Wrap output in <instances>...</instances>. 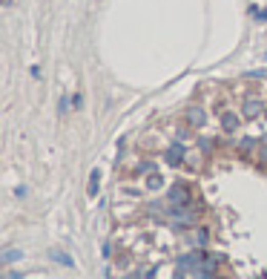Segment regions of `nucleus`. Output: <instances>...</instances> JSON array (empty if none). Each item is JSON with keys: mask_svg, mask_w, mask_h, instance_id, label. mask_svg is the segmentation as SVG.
<instances>
[{"mask_svg": "<svg viewBox=\"0 0 267 279\" xmlns=\"http://www.w3.org/2000/svg\"><path fill=\"white\" fill-rule=\"evenodd\" d=\"M184 118H187V124L190 127H195V130H198V127H204L207 124V112L201 110V107H187V112H184Z\"/></svg>", "mask_w": 267, "mask_h": 279, "instance_id": "obj_1", "label": "nucleus"}, {"mask_svg": "<svg viewBox=\"0 0 267 279\" xmlns=\"http://www.w3.org/2000/svg\"><path fill=\"white\" fill-rule=\"evenodd\" d=\"M170 202H173V207H178V205L187 207L190 202H193V196H190V187H184V184H175L173 193H170Z\"/></svg>", "mask_w": 267, "mask_h": 279, "instance_id": "obj_2", "label": "nucleus"}, {"mask_svg": "<svg viewBox=\"0 0 267 279\" xmlns=\"http://www.w3.org/2000/svg\"><path fill=\"white\" fill-rule=\"evenodd\" d=\"M167 164H173V167H178V164H184V147H178V144H173V147L164 153Z\"/></svg>", "mask_w": 267, "mask_h": 279, "instance_id": "obj_3", "label": "nucleus"}, {"mask_svg": "<svg viewBox=\"0 0 267 279\" xmlns=\"http://www.w3.org/2000/svg\"><path fill=\"white\" fill-rule=\"evenodd\" d=\"M49 259H52V262H58V265H66V268H72V265H75V259L69 256V253H64V250H58V248L49 250Z\"/></svg>", "mask_w": 267, "mask_h": 279, "instance_id": "obj_4", "label": "nucleus"}, {"mask_svg": "<svg viewBox=\"0 0 267 279\" xmlns=\"http://www.w3.org/2000/svg\"><path fill=\"white\" fill-rule=\"evenodd\" d=\"M221 127H224V132H236L238 130V115L236 112H224L221 115Z\"/></svg>", "mask_w": 267, "mask_h": 279, "instance_id": "obj_5", "label": "nucleus"}, {"mask_svg": "<svg viewBox=\"0 0 267 279\" xmlns=\"http://www.w3.org/2000/svg\"><path fill=\"white\" fill-rule=\"evenodd\" d=\"M98 190H101V170H92L89 184H87V193L89 196H98Z\"/></svg>", "mask_w": 267, "mask_h": 279, "instance_id": "obj_6", "label": "nucleus"}, {"mask_svg": "<svg viewBox=\"0 0 267 279\" xmlns=\"http://www.w3.org/2000/svg\"><path fill=\"white\" fill-rule=\"evenodd\" d=\"M20 259H23V250H15V248H9V250H3V253H0V262H3V265L20 262Z\"/></svg>", "mask_w": 267, "mask_h": 279, "instance_id": "obj_7", "label": "nucleus"}, {"mask_svg": "<svg viewBox=\"0 0 267 279\" xmlns=\"http://www.w3.org/2000/svg\"><path fill=\"white\" fill-rule=\"evenodd\" d=\"M244 112H247V115H259V112H261V107H259V101H247L244 104Z\"/></svg>", "mask_w": 267, "mask_h": 279, "instance_id": "obj_8", "label": "nucleus"}, {"mask_svg": "<svg viewBox=\"0 0 267 279\" xmlns=\"http://www.w3.org/2000/svg\"><path fill=\"white\" fill-rule=\"evenodd\" d=\"M250 12H256V17H259V21H267V9H250Z\"/></svg>", "mask_w": 267, "mask_h": 279, "instance_id": "obj_9", "label": "nucleus"}, {"mask_svg": "<svg viewBox=\"0 0 267 279\" xmlns=\"http://www.w3.org/2000/svg\"><path fill=\"white\" fill-rule=\"evenodd\" d=\"M80 104H84V95H75V98H72V107H75V110H78Z\"/></svg>", "mask_w": 267, "mask_h": 279, "instance_id": "obj_10", "label": "nucleus"}]
</instances>
